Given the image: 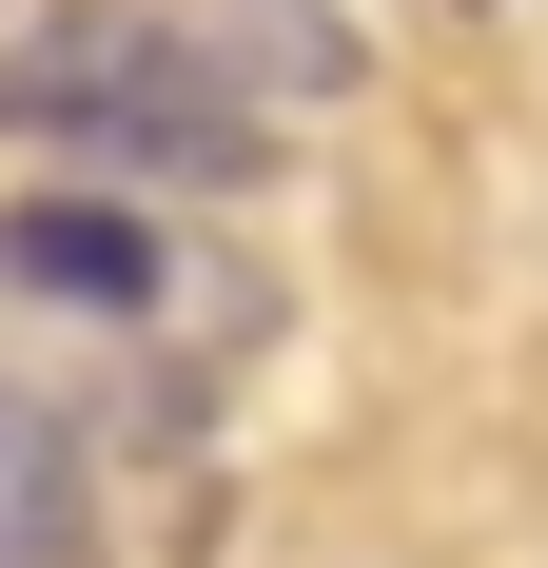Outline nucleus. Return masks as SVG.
Returning <instances> with one entry per match:
<instances>
[{
	"mask_svg": "<svg viewBox=\"0 0 548 568\" xmlns=\"http://www.w3.org/2000/svg\"><path fill=\"white\" fill-rule=\"evenodd\" d=\"M0 118L79 138V158H138V176H255L235 59L158 40V20H40V40H0Z\"/></svg>",
	"mask_w": 548,
	"mask_h": 568,
	"instance_id": "1",
	"label": "nucleus"
},
{
	"mask_svg": "<svg viewBox=\"0 0 548 568\" xmlns=\"http://www.w3.org/2000/svg\"><path fill=\"white\" fill-rule=\"evenodd\" d=\"M0 255H20L40 294H138V275H158V235H138V216H59V196L0 235Z\"/></svg>",
	"mask_w": 548,
	"mask_h": 568,
	"instance_id": "2",
	"label": "nucleus"
},
{
	"mask_svg": "<svg viewBox=\"0 0 548 568\" xmlns=\"http://www.w3.org/2000/svg\"><path fill=\"white\" fill-rule=\"evenodd\" d=\"M40 529H79V452L40 412H0V549H40Z\"/></svg>",
	"mask_w": 548,
	"mask_h": 568,
	"instance_id": "3",
	"label": "nucleus"
},
{
	"mask_svg": "<svg viewBox=\"0 0 548 568\" xmlns=\"http://www.w3.org/2000/svg\"><path fill=\"white\" fill-rule=\"evenodd\" d=\"M0 568H79V529H40V549H0Z\"/></svg>",
	"mask_w": 548,
	"mask_h": 568,
	"instance_id": "4",
	"label": "nucleus"
}]
</instances>
